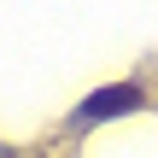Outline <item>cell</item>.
Wrapping results in <instances>:
<instances>
[{"mask_svg":"<svg viewBox=\"0 0 158 158\" xmlns=\"http://www.w3.org/2000/svg\"><path fill=\"white\" fill-rule=\"evenodd\" d=\"M135 106H141V88H135V82L94 88V94L76 106V129H88V123H100V117H123V111H135Z\"/></svg>","mask_w":158,"mask_h":158,"instance_id":"obj_1","label":"cell"}]
</instances>
